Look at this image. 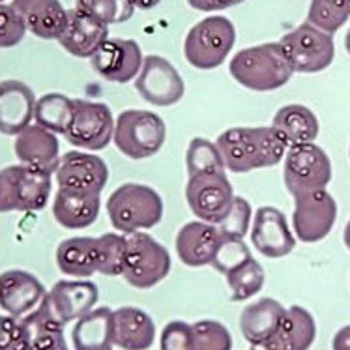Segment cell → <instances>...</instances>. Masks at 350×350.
<instances>
[{"label": "cell", "mask_w": 350, "mask_h": 350, "mask_svg": "<svg viewBox=\"0 0 350 350\" xmlns=\"http://www.w3.org/2000/svg\"><path fill=\"white\" fill-rule=\"evenodd\" d=\"M14 150L21 165L47 172V174L57 172L60 157H62L57 133L38 124H30L19 135H15Z\"/></svg>", "instance_id": "obj_19"}, {"label": "cell", "mask_w": 350, "mask_h": 350, "mask_svg": "<svg viewBox=\"0 0 350 350\" xmlns=\"http://www.w3.org/2000/svg\"><path fill=\"white\" fill-rule=\"evenodd\" d=\"M343 242H345V245H347V250L350 251V219H349V221H347V225H345Z\"/></svg>", "instance_id": "obj_49"}, {"label": "cell", "mask_w": 350, "mask_h": 350, "mask_svg": "<svg viewBox=\"0 0 350 350\" xmlns=\"http://www.w3.org/2000/svg\"><path fill=\"white\" fill-rule=\"evenodd\" d=\"M234 197V189L225 172L197 174L187 180V206L200 221L212 225L221 223L223 217L229 214Z\"/></svg>", "instance_id": "obj_11"}, {"label": "cell", "mask_w": 350, "mask_h": 350, "mask_svg": "<svg viewBox=\"0 0 350 350\" xmlns=\"http://www.w3.org/2000/svg\"><path fill=\"white\" fill-rule=\"evenodd\" d=\"M73 116V100L66 94L49 92L36 100L34 124L49 129L57 135H66Z\"/></svg>", "instance_id": "obj_32"}, {"label": "cell", "mask_w": 350, "mask_h": 350, "mask_svg": "<svg viewBox=\"0 0 350 350\" xmlns=\"http://www.w3.org/2000/svg\"><path fill=\"white\" fill-rule=\"evenodd\" d=\"M251 350H291L286 347L281 339L278 337V334L270 339H266L262 343H257V345H251Z\"/></svg>", "instance_id": "obj_46"}, {"label": "cell", "mask_w": 350, "mask_h": 350, "mask_svg": "<svg viewBox=\"0 0 350 350\" xmlns=\"http://www.w3.org/2000/svg\"><path fill=\"white\" fill-rule=\"evenodd\" d=\"M283 180L293 197L326 189L332 182V161L314 143L288 146L283 159Z\"/></svg>", "instance_id": "obj_7"}, {"label": "cell", "mask_w": 350, "mask_h": 350, "mask_svg": "<svg viewBox=\"0 0 350 350\" xmlns=\"http://www.w3.org/2000/svg\"><path fill=\"white\" fill-rule=\"evenodd\" d=\"M0 350H30L29 332L21 319L0 314Z\"/></svg>", "instance_id": "obj_42"}, {"label": "cell", "mask_w": 350, "mask_h": 350, "mask_svg": "<svg viewBox=\"0 0 350 350\" xmlns=\"http://www.w3.org/2000/svg\"><path fill=\"white\" fill-rule=\"evenodd\" d=\"M111 350H113V349H111Z\"/></svg>", "instance_id": "obj_54"}, {"label": "cell", "mask_w": 350, "mask_h": 350, "mask_svg": "<svg viewBox=\"0 0 350 350\" xmlns=\"http://www.w3.org/2000/svg\"><path fill=\"white\" fill-rule=\"evenodd\" d=\"M159 350H193V328L184 321L167 322L159 336Z\"/></svg>", "instance_id": "obj_43"}, {"label": "cell", "mask_w": 350, "mask_h": 350, "mask_svg": "<svg viewBox=\"0 0 350 350\" xmlns=\"http://www.w3.org/2000/svg\"><path fill=\"white\" fill-rule=\"evenodd\" d=\"M156 341V324L139 308L115 309V347L122 350H148Z\"/></svg>", "instance_id": "obj_26"}, {"label": "cell", "mask_w": 350, "mask_h": 350, "mask_svg": "<svg viewBox=\"0 0 350 350\" xmlns=\"http://www.w3.org/2000/svg\"><path fill=\"white\" fill-rule=\"evenodd\" d=\"M350 12L345 0H311L308 10V23L322 32L336 34L349 21Z\"/></svg>", "instance_id": "obj_37"}, {"label": "cell", "mask_w": 350, "mask_h": 350, "mask_svg": "<svg viewBox=\"0 0 350 350\" xmlns=\"http://www.w3.org/2000/svg\"><path fill=\"white\" fill-rule=\"evenodd\" d=\"M90 64L101 79L126 85L131 79H137L144 64V55L135 40L107 38V42L90 58Z\"/></svg>", "instance_id": "obj_14"}, {"label": "cell", "mask_w": 350, "mask_h": 350, "mask_svg": "<svg viewBox=\"0 0 350 350\" xmlns=\"http://www.w3.org/2000/svg\"><path fill=\"white\" fill-rule=\"evenodd\" d=\"M332 350H350V324L337 329L332 339Z\"/></svg>", "instance_id": "obj_45"}, {"label": "cell", "mask_w": 350, "mask_h": 350, "mask_svg": "<svg viewBox=\"0 0 350 350\" xmlns=\"http://www.w3.org/2000/svg\"><path fill=\"white\" fill-rule=\"evenodd\" d=\"M107 214L116 232H146L163 219V199L154 187L128 182L111 193Z\"/></svg>", "instance_id": "obj_3"}, {"label": "cell", "mask_w": 350, "mask_h": 350, "mask_svg": "<svg viewBox=\"0 0 350 350\" xmlns=\"http://www.w3.org/2000/svg\"><path fill=\"white\" fill-rule=\"evenodd\" d=\"M251 223H253V210L250 200L236 195L229 214L223 217L221 223H217V229L225 238H245L250 232Z\"/></svg>", "instance_id": "obj_39"}, {"label": "cell", "mask_w": 350, "mask_h": 350, "mask_svg": "<svg viewBox=\"0 0 350 350\" xmlns=\"http://www.w3.org/2000/svg\"><path fill=\"white\" fill-rule=\"evenodd\" d=\"M10 212H42L49 204L53 174L27 165H10L0 169Z\"/></svg>", "instance_id": "obj_10"}, {"label": "cell", "mask_w": 350, "mask_h": 350, "mask_svg": "<svg viewBox=\"0 0 350 350\" xmlns=\"http://www.w3.org/2000/svg\"><path fill=\"white\" fill-rule=\"evenodd\" d=\"M126 234L122 232H105L96 238V260H98V273L118 278L124 272L126 262Z\"/></svg>", "instance_id": "obj_34"}, {"label": "cell", "mask_w": 350, "mask_h": 350, "mask_svg": "<svg viewBox=\"0 0 350 350\" xmlns=\"http://www.w3.org/2000/svg\"><path fill=\"white\" fill-rule=\"evenodd\" d=\"M234 42L236 27L229 17L208 15L186 34L184 57L189 66L200 72H210L227 60Z\"/></svg>", "instance_id": "obj_4"}, {"label": "cell", "mask_w": 350, "mask_h": 350, "mask_svg": "<svg viewBox=\"0 0 350 350\" xmlns=\"http://www.w3.org/2000/svg\"><path fill=\"white\" fill-rule=\"evenodd\" d=\"M225 279H227V285L230 288V300L245 301L262 291L266 273L257 258L250 257L245 262L236 266L234 270L225 273Z\"/></svg>", "instance_id": "obj_33"}, {"label": "cell", "mask_w": 350, "mask_h": 350, "mask_svg": "<svg viewBox=\"0 0 350 350\" xmlns=\"http://www.w3.org/2000/svg\"><path fill=\"white\" fill-rule=\"evenodd\" d=\"M279 43L286 51L294 73L324 72L336 58L334 36L328 32H322L308 21L286 32Z\"/></svg>", "instance_id": "obj_8"}, {"label": "cell", "mask_w": 350, "mask_h": 350, "mask_svg": "<svg viewBox=\"0 0 350 350\" xmlns=\"http://www.w3.org/2000/svg\"><path fill=\"white\" fill-rule=\"evenodd\" d=\"M109 27L96 21L88 15L81 14L75 8L68 10V25L58 43L72 57L92 58L103 43L107 42Z\"/></svg>", "instance_id": "obj_22"}, {"label": "cell", "mask_w": 350, "mask_h": 350, "mask_svg": "<svg viewBox=\"0 0 350 350\" xmlns=\"http://www.w3.org/2000/svg\"><path fill=\"white\" fill-rule=\"evenodd\" d=\"M135 88L144 101L156 107L176 105L186 94V83L178 70L159 55L144 57L143 68L135 79Z\"/></svg>", "instance_id": "obj_13"}, {"label": "cell", "mask_w": 350, "mask_h": 350, "mask_svg": "<svg viewBox=\"0 0 350 350\" xmlns=\"http://www.w3.org/2000/svg\"><path fill=\"white\" fill-rule=\"evenodd\" d=\"M217 148L221 152L227 171L243 172L270 169L285 159L288 146L272 126L257 128H229L217 137Z\"/></svg>", "instance_id": "obj_1"}, {"label": "cell", "mask_w": 350, "mask_h": 350, "mask_svg": "<svg viewBox=\"0 0 350 350\" xmlns=\"http://www.w3.org/2000/svg\"><path fill=\"white\" fill-rule=\"evenodd\" d=\"M75 350H111L115 347V311L107 306L94 308L75 321L72 329Z\"/></svg>", "instance_id": "obj_25"}, {"label": "cell", "mask_w": 350, "mask_h": 350, "mask_svg": "<svg viewBox=\"0 0 350 350\" xmlns=\"http://www.w3.org/2000/svg\"><path fill=\"white\" fill-rule=\"evenodd\" d=\"M245 0H187V4L197 12H221L227 8L238 6Z\"/></svg>", "instance_id": "obj_44"}, {"label": "cell", "mask_w": 350, "mask_h": 350, "mask_svg": "<svg viewBox=\"0 0 350 350\" xmlns=\"http://www.w3.org/2000/svg\"><path fill=\"white\" fill-rule=\"evenodd\" d=\"M223 236L217 225L206 221L186 223L176 234V255L189 268H200L214 262Z\"/></svg>", "instance_id": "obj_21"}, {"label": "cell", "mask_w": 350, "mask_h": 350, "mask_svg": "<svg viewBox=\"0 0 350 350\" xmlns=\"http://www.w3.org/2000/svg\"><path fill=\"white\" fill-rule=\"evenodd\" d=\"M283 313V304L273 298H260L250 304L240 314V329L243 339L250 345H257L273 337L278 334Z\"/></svg>", "instance_id": "obj_28"}, {"label": "cell", "mask_w": 350, "mask_h": 350, "mask_svg": "<svg viewBox=\"0 0 350 350\" xmlns=\"http://www.w3.org/2000/svg\"><path fill=\"white\" fill-rule=\"evenodd\" d=\"M57 266L68 278L88 279L98 273L96 238L73 236L66 238L57 247Z\"/></svg>", "instance_id": "obj_29"}, {"label": "cell", "mask_w": 350, "mask_h": 350, "mask_svg": "<svg viewBox=\"0 0 350 350\" xmlns=\"http://www.w3.org/2000/svg\"><path fill=\"white\" fill-rule=\"evenodd\" d=\"M349 157H350V148H349Z\"/></svg>", "instance_id": "obj_53"}, {"label": "cell", "mask_w": 350, "mask_h": 350, "mask_svg": "<svg viewBox=\"0 0 350 350\" xmlns=\"http://www.w3.org/2000/svg\"><path fill=\"white\" fill-rule=\"evenodd\" d=\"M251 243L268 258H281L293 253L296 236L288 227L286 215L273 206H260L251 223Z\"/></svg>", "instance_id": "obj_17"}, {"label": "cell", "mask_w": 350, "mask_h": 350, "mask_svg": "<svg viewBox=\"0 0 350 350\" xmlns=\"http://www.w3.org/2000/svg\"><path fill=\"white\" fill-rule=\"evenodd\" d=\"M278 337L291 350H309L317 339L314 317L301 306H291L281 317Z\"/></svg>", "instance_id": "obj_31"}, {"label": "cell", "mask_w": 350, "mask_h": 350, "mask_svg": "<svg viewBox=\"0 0 350 350\" xmlns=\"http://www.w3.org/2000/svg\"><path fill=\"white\" fill-rule=\"evenodd\" d=\"M21 321L29 332L30 350H70L66 343L64 326L51 317L43 301Z\"/></svg>", "instance_id": "obj_30"}, {"label": "cell", "mask_w": 350, "mask_h": 350, "mask_svg": "<svg viewBox=\"0 0 350 350\" xmlns=\"http://www.w3.org/2000/svg\"><path fill=\"white\" fill-rule=\"evenodd\" d=\"M115 116L105 103L73 100V116L66 139L81 150H103L115 137Z\"/></svg>", "instance_id": "obj_9"}, {"label": "cell", "mask_w": 350, "mask_h": 350, "mask_svg": "<svg viewBox=\"0 0 350 350\" xmlns=\"http://www.w3.org/2000/svg\"><path fill=\"white\" fill-rule=\"evenodd\" d=\"M128 250L122 278L129 285L146 291L159 285L171 272V253L146 232L126 234Z\"/></svg>", "instance_id": "obj_6"}, {"label": "cell", "mask_w": 350, "mask_h": 350, "mask_svg": "<svg viewBox=\"0 0 350 350\" xmlns=\"http://www.w3.org/2000/svg\"><path fill=\"white\" fill-rule=\"evenodd\" d=\"M294 199L293 227L296 240L317 243L332 232L337 221V202L326 189L298 195Z\"/></svg>", "instance_id": "obj_12"}, {"label": "cell", "mask_w": 350, "mask_h": 350, "mask_svg": "<svg viewBox=\"0 0 350 350\" xmlns=\"http://www.w3.org/2000/svg\"><path fill=\"white\" fill-rule=\"evenodd\" d=\"M2 2H4V0H0V4H2Z\"/></svg>", "instance_id": "obj_52"}, {"label": "cell", "mask_w": 350, "mask_h": 350, "mask_svg": "<svg viewBox=\"0 0 350 350\" xmlns=\"http://www.w3.org/2000/svg\"><path fill=\"white\" fill-rule=\"evenodd\" d=\"M272 128L283 137L286 146H298L314 143L321 131V124L311 109L300 103H291L273 115Z\"/></svg>", "instance_id": "obj_27"}, {"label": "cell", "mask_w": 350, "mask_h": 350, "mask_svg": "<svg viewBox=\"0 0 350 350\" xmlns=\"http://www.w3.org/2000/svg\"><path fill=\"white\" fill-rule=\"evenodd\" d=\"M27 25L12 4H0V49H10L23 42Z\"/></svg>", "instance_id": "obj_41"}, {"label": "cell", "mask_w": 350, "mask_h": 350, "mask_svg": "<svg viewBox=\"0 0 350 350\" xmlns=\"http://www.w3.org/2000/svg\"><path fill=\"white\" fill-rule=\"evenodd\" d=\"M58 187L101 195L107 186L109 167L96 154L86 150H70L60 157L55 172Z\"/></svg>", "instance_id": "obj_16"}, {"label": "cell", "mask_w": 350, "mask_h": 350, "mask_svg": "<svg viewBox=\"0 0 350 350\" xmlns=\"http://www.w3.org/2000/svg\"><path fill=\"white\" fill-rule=\"evenodd\" d=\"M75 10L107 27L129 21L135 14L129 0H75Z\"/></svg>", "instance_id": "obj_36"}, {"label": "cell", "mask_w": 350, "mask_h": 350, "mask_svg": "<svg viewBox=\"0 0 350 350\" xmlns=\"http://www.w3.org/2000/svg\"><path fill=\"white\" fill-rule=\"evenodd\" d=\"M133 6H135V10H143V12H148V10H152V8H156L161 0H129Z\"/></svg>", "instance_id": "obj_47"}, {"label": "cell", "mask_w": 350, "mask_h": 350, "mask_svg": "<svg viewBox=\"0 0 350 350\" xmlns=\"http://www.w3.org/2000/svg\"><path fill=\"white\" fill-rule=\"evenodd\" d=\"M186 169L187 176H197V174H210V172H225V161L217 144L195 137L187 146L186 152Z\"/></svg>", "instance_id": "obj_35"}, {"label": "cell", "mask_w": 350, "mask_h": 350, "mask_svg": "<svg viewBox=\"0 0 350 350\" xmlns=\"http://www.w3.org/2000/svg\"><path fill=\"white\" fill-rule=\"evenodd\" d=\"M27 30L42 40H58L68 25V10L60 0H12Z\"/></svg>", "instance_id": "obj_24"}, {"label": "cell", "mask_w": 350, "mask_h": 350, "mask_svg": "<svg viewBox=\"0 0 350 350\" xmlns=\"http://www.w3.org/2000/svg\"><path fill=\"white\" fill-rule=\"evenodd\" d=\"M345 49H347V53L350 55V29L349 32H347V36H345Z\"/></svg>", "instance_id": "obj_50"}, {"label": "cell", "mask_w": 350, "mask_h": 350, "mask_svg": "<svg viewBox=\"0 0 350 350\" xmlns=\"http://www.w3.org/2000/svg\"><path fill=\"white\" fill-rule=\"evenodd\" d=\"M230 77L247 90L272 92L285 86L294 75L286 51L279 42L245 47L230 58Z\"/></svg>", "instance_id": "obj_2"}, {"label": "cell", "mask_w": 350, "mask_h": 350, "mask_svg": "<svg viewBox=\"0 0 350 350\" xmlns=\"http://www.w3.org/2000/svg\"><path fill=\"white\" fill-rule=\"evenodd\" d=\"M250 257H253V255H251L247 243L243 242V238H225L223 236L221 245H219V250L215 253L212 266L217 272H221L225 275L230 270H234L236 266L245 262Z\"/></svg>", "instance_id": "obj_40"}, {"label": "cell", "mask_w": 350, "mask_h": 350, "mask_svg": "<svg viewBox=\"0 0 350 350\" xmlns=\"http://www.w3.org/2000/svg\"><path fill=\"white\" fill-rule=\"evenodd\" d=\"M193 350H232V336L225 324L204 319L191 324Z\"/></svg>", "instance_id": "obj_38"}, {"label": "cell", "mask_w": 350, "mask_h": 350, "mask_svg": "<svg viewBox=\"0 0 350 350\" xmlns=\"http://www.w3.org/2000/svg\"><path fill=\"white\" fill-rule=\"evenodd\" d=\"M47 291L34 273L6 270L0 273V308L15 319H23L43 301Z\"/></svg>", "instance_id": "obj_18"}, {"label": "cell", "mask_w": 350, "mask_h": 350, "mask_svg": "<svg viewBox=\"0 0 350 350\" xmlns=\"http://www.w3.org/2000/svg\"><path fill=\"white\" fill-rule=\"evenodd\" d=\"M100 298L98 285L92 281L77 279V281H57L47 296L43 298V306L47 308L51 317L68 326L70 322L79 321L81 317L90 313Z\"/></svg>", "instance_id": "obj_15"}, {"label": "cell", "mask_w": 350, "mask_h": 350, "mask_svg": "<svg viewBox=\"0 0 350 350\" xmlns=\"http://www.w3.org/2000/svg\"><path fill=\"white\" fill-rule=\"evenodd\" d=\"M347 2V6H349V12H350V0H345Z\"/></svg>", "instance_id": "obj_51"}, {"label": "cell", "mask_w": 350, "mask_h": 350, "mask_svg": "<svg viewBox=\"0 0 350 350\" xmlns=\"http://www.w3.org/2000/svg\"><path fill=\"white\" fill-rule=\"evenodd\" d=\"M36 96L27 83L17 79L0 81V133L19 135L34 120Z\"/></svg>", "instance_id": "obj_20"}, {"label": "cell", "mask_w": 350, "mask_h": 350, "mask_svg": "<svg viewBox=\"0 0 350 350\" xmlns=\"http://www.w3.org/2000/svg\"><path fill=\"white\" fill-rule=\"evenodd\" d=\"M101 208V195L58 187L53 200L55 221L70 230H81L94 225Z\"/></svg>", "instance_id": "obj_23"}, {"label": "cell", "mask_w": 350, "mask_h": 350, "mask_svg": "<svg viewBox=\"0 0 350 350\" xmlns=\"http://www.w3.org/2000/svg\"><path fill=\"white\" fill-rule=\"evenodd\" d=\"M4 212H10V208H8L6 187H4V180H2V174H0V214H4Z\"/></svg>", "instance_id": "obj_48"}, {"label": "cell", "mask_w": 350, "mask_h": 350, "mask_svg": "<svg viewBox=\"0 0 350 350\" xmlns=\"http://www.w3.org/2000/svg\"><path fill=\"white\" fill-rule=\"evenodd\" d=\"M167 126L163 118L152 111L128 109L116 116L115 146L129 159H146L163 148Z\"/></svg>", "instance_id": "obj_5"}]
</instances>
